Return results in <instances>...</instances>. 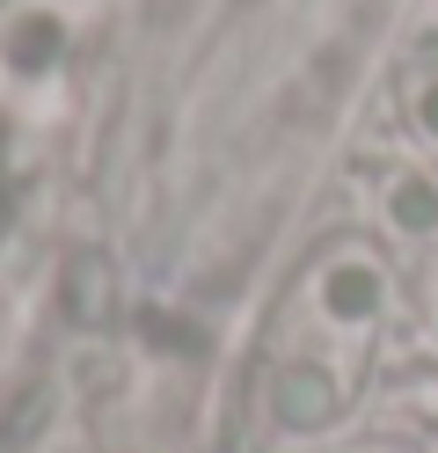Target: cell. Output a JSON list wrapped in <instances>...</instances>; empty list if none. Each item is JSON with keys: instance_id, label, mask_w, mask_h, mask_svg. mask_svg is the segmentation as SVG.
<instances>
[{"instance_id": "cell-4", "label": "cell", "mask_w": 438, "mask_h": 453, "mask_svg": "<svg viewBox=\"0 0 438 453\" xmlns=\"http://www.w3.org/2000/svg\"><path fill=\"white\" fill-rule=\"evenodd\" d=\"M402 110H409V125H417V139L438 154V66L424 73H409V88H402Z\"/></svg>"}, {"instance_id": "cell-6", "label": "cell", "mask_w": 438, "mask_h": 453, "mask_svg": "<svg viewBox=\"0 0 438 453\" xmlns=\"http://www.w3.org/2000/svg\"><path fill=\"white\" fill-rule=\"evenodd\" d=\"M431 322H438V271H431Z\"/></svg>"}, {"instance_id": "cell-2", "label": "cell", "mask_w": 438, "mask_h": 453, "mask_svg": "<svg viewBox=\"0 0 438 453\" xmlns=\"http://www.w3.org/2000/svg\"><path fill=\"white\" fill-rule=\"evenodd\" d=\"M350 403V380L321 358H278L271 380H263V417L278 432H329Z\"/></svg>"}, {"instance_id": "cell-5", "label": "cell", "mask_w": 438, "mask_h": 453, "mask_svg": "<svg viewBox=\"0 0 438 453\" xmlns=\"http://www.w3.org/2000/svg\"><path fill=\"white\" fill-rule=\"evenodd\" d=\"M343 453H424L417 439H402V432H380V439H365V446H343Z\"/></svg>"}, {"instance_id": "cell-3", "label": "cell", "mask_w": 438, "mask_h": 453, "mask_svg": "<svg viewBox=\"0 0 438 453\" xmlns=\"http://www.w3.org/2000/svg\"><path fill=\"white\" fill-rule=\"evenodd\" d=\"M373 205H380V234L388 242H402V249L438 242V176H424V168H388Z\"/></svg>"}, {"instance_id": "cell-1", "label": "cell", "mask_w": 438, "mask_h": 453, "mask_svg": "<svg viewBox=\"0 0 438 453\" xmlns=\"http://www.w3.org/2000/svg\"><path fill=\"white\" fill-rule=\"evenodd\" d=\"M388 307H395V278H388V264H380L373 249H329V257L307 271V315L343 351H358L365 336H380Z\"/></svg>"}]
</instances>
